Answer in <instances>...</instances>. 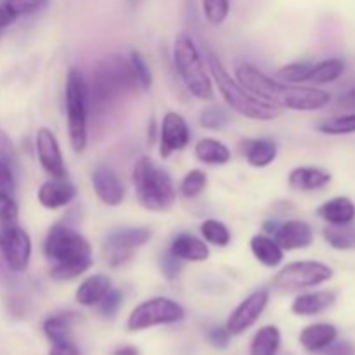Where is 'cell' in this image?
<instances>
[{
	"label": "cell",
	"instance_id": "40",
	"mask_svg": "<svg viewBox=\"0 0 355 355\" xmlns=\"http://www.w3.org/2000/svg\"><path fill=\"white\" fill-rule=\"evenodd\" d=\"M231 2L229 0H203V12L208 23L222 24L229 16Z\"/></svg>",
	"mask_w": 355,
	"mask_h": 355
},
{
	"label": "cell",
	"instance_id": "5",
	"mask_svg": "<svg viewBox=\"0 0 355 355\" xmlns=\"http://www.w3.org/2000/svg\"><path fill=\"white\" fill-rule=\"evenodd\" d=\"M173 62L180 80L194 97L201 101L214 99V83L205 68L201 52L189 35H179L173 42Z\"/></svg>",
	"mask_w": 355,
	"mask_h": 355
},
{
	"label": "cell",
	"instance_id": "18",
	"mask_svg": "<svg viewBox=\"0 0 355 355\" xmlns=\"http://www.w3.org/2000/svg\"><path fill=\"white\" fill-rule=\"evenodd\" d=\"M170 253L180 259L182 262H205L210 257V248L207 241L191 232H182L175 236L170 245Z\"/></svg>",
	"mask_w": 355,
	"mask_h": 355
},
{
	"label": "cell",
	"instance_id": "13",
	"mask_svg": "<svg viewBox=\"0 0 355 355\" xmlns=\"http://www.w3.org/2000/svg\"><path fill=\"white\" fill-rule=\"evenodd\" d=\"M191 141V130L186 118L177 111H168L163 116L159 130V155L168 158L173 153L182 151Z\"/></svg>",
	"mask_w": 355,
	"mask_h": 355
},
{
	"label": "cell",
	"instance_id": "39",
	"mask_svg": "<svg viewBox=\"0 0 355 355\" xmlns=\"http://www.w3.org/2000/svg\"><path fill=\"white\" fill-rule=\"evenodd\" d=\"M17 217H19V208L12 194H0V232L17 225Z\"/></svg>",
	"mask_w": 355,
	"mask_h": 355
},
{
	"label": "cell",
	"instance_id": "1",
	"mask_svg": "<svg viewBox=\"0 0 355 355\" xmlns=\"http://www.w3.org/2000/svg\"><path fill=\"white\" fill-rule=\"evenodd\" d=\"M236 80L259 99L284 110L318 111L331 103V94L326 90L279 82L248 62L236 68Z\"/></svg>",
	"mask_w": 355,
	"mask_h": 355
},
{
	"label": "cell",
	"instance_id": "45",
	"mask_svg": "<svg viewBox=\"0 0 355 355\" xmlns=\"http://www.w3.org/2000/svg\"><path fill=\"white\" fill-rule=\"evenodd\" d=\"M231 333L227 331V328H220V326H215L208 331V342L215 347V349H227L229 342H231Z\"/></svg>",
	"mask_w": 355,
	"mask_h": 355
},
{
	"label": "cell",
	"instance_id": "29",
	"mask_svg": "<svg viewBox=\"0 0 355 355\" xmlns=\"http://www.w3.org/2000/svg\"><path fill=\"white\" fill-rule=\"evenodd\" d=\"M281 347V331L277 326H263L255 333L250 355H276Z\"/></svg>",
	"mask_w": 355,
	"mask_h": 355
},
{
	"label": "cell",
	"instance_id": "27",
	"mask_svg": "<svg viewBox=\"0 0 355 355\" xmlns=\"http://www.w3.org/2000/svg\"><path fill=\"white\" fill-rule=\"evenodd\" d=\"M194 155L205 165H227L231 162V149L217 139L205 137L198 141Z\"/></svg>",
	"mask_w": 355,
	"mask_h": 355
},
{
	"label": "cell",
	"instance_id": "37",
	"mask_svg": "<svg viewBox=\"0 0 355 355\" xmlns=\"http://www.w3.org/2000/svg\"><path fill=\"white\" fill-rule=\"evenodd\" d=\"M128 62L132 66V71H134L135 80L139 83V89L141 90H149L153 85V73L149 64L146 62L144 55L137 51L130 52V58H128Z\"/></svg>",
	"mask_w": 355,
	"mask_h": 355
},
{
	"label": "cell",
	"instance_id": "33",
	"mask_svg": "<svg viewBox=\"0 0 355 355\" xmlns=\"http://www.w3.org/2000/svg\"><path fill=\"white\" fill-rule=\"evenodd\" d=\"M311 71H312L311 62H290V64H284L277 69V78H281L286 83L300 85V83L309 82Z\"/></svg>",
	"mask_w": 355,
	"mask_h": 355
},
{
	"label": "cell",
	"instance_id": "24",
	"mask_svg": "<svg viewBox=\"0 0 355 355\" xmlns=\"http://www.w3.org/2000/svg\"><path fill=\"white\" fill-rule=\"evenodd\" d=\"M80 314L76 312H59V314L49 315L44 321V329L45 336L52 342V345L55 343H66L71 342L73 328L78 322Z\"/></svg>",
	"mask_w": 355,
	"mask_h": 355
},
{
	"label": "cell",
	"instance_id": "46",
	"mask_svg": "<svg viewBox=\"0 0 355 355\" xmlns=\"http://www.w3.org/2000/svg\"><path fill=\"white\" fill-rule=\"evenodd\" d=\"M0 284L6 288H12L16 284V272H12L7 263L6 257H3L2 245H0Z\"/></svg>",
	"mask_w": 355,
	"mask_h": 355
},
{
	"label": "cell",
	"instance_id": "30",
	"mask_svg": "<svg viewBox=\"0 0 355 355\" xmlns=\"http://www.w3.org/2000/svg\"><path fill=\"white\" fill-rule=\"evenodd\" d=\"M345 71V62L338 58L324 59V61L312 64L311 76H309L307 83H314V85H324V83H331L338 80Z\"/></svg>",
	"mask_w": 355,
	"mask_h": 355
},
{
	"label": "cell",
	"instance_id": "22",
	"mask_svg": "<svg viewBox=\"0 0 355 355\" xmlns=\"http://www.w3.org/2000/svg\"><path fill=\"white\" fill-rule=\"evenodd\" d=\"M47 6L49 0H0V31L19 17L40 12Z\"/></svg>",
	"mask_w": 355,
	"mask_h": 355
},
{
	"label": "cell",
	"instance_id": "25",
	"mask_svg": "<svg viewBox=\"0 0 355 355\" xmlns=\"http://www.w3.org/2000/svg\"><path fill=\"white\" fill-rule=\"evenodd\" d=\"M111 288H113L111 279L106 274H92L87 279H83V283L76 290L75 298L83 307H96Z\"/></svg>",
	"mask_w": 355,
	"mask_h": 355
},
{
	"label": "cell",
	"instance_id": "48",
	"mask_svg": "<svg viewBox=\"0 0 355 355\" xmlns=\"http://www.w3.org/2000/svg\"><path fill=\"white\" fill-rule=\"evenodd\" d=\"M49 355H80V350L71 342L55 343V345H52Z\"/></svg>",
	"mask_w": 355,
	"mask_h": 355
},
{
	"label": "cell",
	"instance_id": "9",
	"mask_svg": "<svg viewBox=\"0 0 355 355\" xmlns=\"http://www.w3.org/2000/svg\"><path fill=\"white\" fill-rule=\"evenodd\" d=\"M186 318V311L179 302L168 297H155L139 304L127 321L128 331H144L155 326L175 324Z\"/></svg>",
	"mask_w": 355,
	"mask_h": 355
},
{
	"label": "cell",
	"instance_id": "17",
	"mask_svg": "<svg viewBox=\"0 0 355 355\" xmlns=\"http://www.w3.org/2000/svg\"><path fill=\"white\" fill-rule=\"evenodd\" d=\"M76 196V187L66 179L47 180L38 189V201L47 210H58L71 203Z\"/></svg>",
	"mask_w": 355,
	"mask_h": 355
},
{
	"label": "cell",
	"instance_id": "6",
	"mask_svg": "<svg viewBox=\"0 0 355 355\" xmlns=\"http://www.w3.org/2000/svg\"><path fill=\"white\" fill-rule=\"evenodd\" d=\"M66 123L71 148L82 153L87 146V116H89V85L76 68L66 76Z\"/></svg>",
	"mask_w": 355,
	"mask_h": 355
},
{
	"label": "cell",
	"instance_id": "7",
	"mask_svg": "<svg viewBox=\"0 0 355 355\" xmlns=\"http://www.w3.org/2000/svg\"><path fill=\"white\" fill-rule=\"evenodd\" d=\"M44 253L52 266L92 260L90 243L66 224H54L49 229L44 243Z\"/></svg>",
	"mask_w": 355,
	"mask_h": 355
},
{
	"label": "cell",
	"instance_id": "2",
	"mask_svg": "<svg viewBox=\"0 0 355 355\" xmlns=\"http://www.w3.org/2000/svg\"><path fill=\"white\" fill-rule=\"evenodd\" d=\"M89 85V106L97 116L123 103L127 97L135 96L139 83L135 80L128 59L120 54H107L101 59L92 71Z\"/></svg>",
	"mask_w": 355,
	"mask_h": 355
},
{
	"label": "cell",
	"instance_id": "47",
	"mask_svg": "<svg viewBox=\"0 0 355 355\" xmlns=\"http://www.w3.org/2000/svg\"><path fill=\"white\" fill-rule=\"evenodd\" d=\"M326 355H355V347L349 342L331 343V345L328 347Z\"/></svg>",
	"mask_w": 355,
	"mask_h": 355
},
{
	"label": "cell",
	"instance_id": "49",
	"mask_svg": "<svg viewBox=\"0 0 355 355\" xmlns=\"http://www.w3.org/2000/svg\"><path fill=\"white\" fill-rule=\"evenodd\" d=\"M338 106L345 107V110H355V87L352 90H349L347 94H343L338 99Z\"/></svg>",
	"mask_w": 355,
	"mask_h": 355
},
{
	"label": "cell",
	"instance_id": "21",
	"mask_svg": "<svg viewBox=\"0 0 355 355\" xmlns=\"http://www.w3.org/2000/svg\"><path fill=\"white\" fill-rule=\"evenodd\" d=\"M338 336V329L328 322H318V324H311L300 331V345L304 347L307 352H322L328 349L331 343L336 342Z\"/></svg>",
	"mask_w": 355,
	"mask_h": 355
},
{
	"label": "cell",
	"instance_id": "36",
	"mask_svg": "<svg viewBox=\"0 0 355 355\" xmlns=\"http://www.w3.org/2000/svg\"><path fill=\"white\" fill-rule=\"evenodd\" d=\"M207 173H205L203 170L194 168L184 175L182 182H180V194H182L184 198H189V200L191 198H196L207 189Z\"/></svg>",
	"mask_w": 355,
	"mask_h": 355
},
{
	"label": "cell",
	"instance_id": "42",
	"mask_svg": "<svg viewBox=\"0 0 355 355\" xmlns=\"http://www.w3.org/2000/svg\"><path fill=\"white\" fill-rule=\"evenodd\" d=\"M182 260L177 259L173 253H170V250L166 253H163L162 259H159V267H162V272L165 274L168 279H175L179 276V272L182 270Z\"/></svg>",
	"mask_w": 355,
	"mask_h": 355
},
{
	"label": "cell",
	"instance_id": "31",
	"mask_svg": "<svg viewBox=\"0 0 355 355\" xmlns=\"http://www.w3.org/2000/svg\"><path fill=\"white\" fill-rule=\"evenodd\" d=\"M326 243L331 248L342 250H355V225L345 224V225H326L322 231Z\"/></svg>",
	"mask_w": 355,
	"mask_h": 355
},
{
	"label": "cell",
	"instance_id": "32",
	"mask_svg": "<svg viewBox=\"0 0 355 355\" xmlns=\"http://www.w3.org/2000/svg\"><path fill=\"white\" fill-rule=\"evenodd\" d=\"M200 231L205 241L210 243V245L214 246H220V248L227 246L232 239L231 231L227 229V225L222 224L220 220H215V218L205 220L203 224L200 225Z\"/></svg>",
	"mask_w": 355,
	"mask_h": 355
},
{
	"label": "cell",
	"instance_id": "43",
	"mask_svg": "<svg viewBox=\"0 0 355 355\" xmlns=\"http://www.w3.org/2000/svg\"><path fill=\"white\" fill-rule=\"evenodd\" d=\"M0 159L6 162L7 165L16 168L17 165V156H16V149H14L12 141H10L9 135L0 128Z\"/></svg>",
	"mask_w": 355,
	"mask_h": 355
},
{
	"label": "cell",
	"instance_id": "15",
	"mask_svg": "<svg viewBox=\"0 0 355 355\" xmlns=\"http://www.w3.org/2000/svg\"><path fill=\"white\" fill-rule=\"evenodd\" d=\"M274 239L284 252L305 250L314 243V231L311 224L305 220H286L277 222L272 231Z\"/></svg>",
	"mask_w": 355,
	"mask_h": 355
},
{
	"label": "cell",
	"instance_id": "16",
	"mask_svg": "<svg viewBox=\"0 0 355 355\" xmlns=\"http://www.w3.org/2000/svg\"><path fill=\"white\" fill-rule=\"evenodd\" d=\"M92 186L97 198L107 207H118L125 198L123 184L111 166L99 165L92 172Z\"/></svg>",
	"mask_w": 355,
	"mask_h": 355
},
{
	"label": "cell",
	"instance_id": "20",
	"mask_svg": "<svg viewBox=\"0 0 355 355\" xmlns=\"http://www.w3.org/2000/svg\"><path fill=\"white\" fill-rule=\"evenodd\" d=\"M336 302V293L329 290L321 291H311V293H302L291 304V312L295 315H318L321 312L328 311L333 304Z\"/></svg>",
	"mask_w": 355,
	"mask_h": 355
},
{
	"label": "cell",
	"instance_id": "26",
	"mask_svg": "<svg viewBox=\"0 0 355 355\" xmlns=\"http://www.w3.org/2000/svg\"><path fill=\"white\" fill-rule=\"evenodd\" d=\"M250 248H252L253 257L263 267H269V269L279 266L284 259V250L277 245L276 239L267 234L253 236L252 241H250Z\"/></svg>",
	"mask_w": 355,
	"mask_h": 355
},
{
	"label": "cell",
	"instance_id": "41",
	"mask_svg": "<svg viewBox=\"0 0 355 355\" xmlns=\"http://www.w3.org/2000/svg\"><path fill=\"white\" fill-rule=\"evenodd\" d=\"M121 300H123L121 291L116 290V288H111V290L104 295L103 300L97 304V307H99V312L104 315V318L113 319L114 315L118 314V311H120Z\"/></svg>",
	"mask_w": 355,
	"mask_h": 355
},
{
	"label": "cell",
	"instance_id": "14",
	"mask_svg": "<svg viewBox=\"0 0 355 355\" xmlns=\"http://www.w3.org/2000/svg\"><path fill=\"white\" fill-rule=\"evenodd\" d=\"M37 155L38 162H40L42 168L52 177V179H66V170L64 158H62L61 146H59L58 137L51 128H38L37 132Z\"/></svg>",
	"mask_w": 355,
	"mask_h": 355
},
{
	"label": "cell",
	"instance_id": "52",
	"mask_svg": "<svg viewBox=\"0 0 355 355\" xmlns=\"http://www.w3.org/2000/svg\"><path fill=\"white\" fill-rule=\"evenodd\" d=\"M0 37H2V31H0Z\"/></svg>",
	"mask_w": 355,
	"mask_h": 355
},
{
	"label": "cell",
	"instance_id": "8",
	"mask_svg": "<svg viewBox=\"0 0 355 355\" xmlns=\"http://www.w3.org/2000/svg\"><path fill=\"white\" fill-rule=\"evenodd\" d=\"M333 269L318 260H300L291 262L274 276L272 284L277 291L293 293V291L315 288L319 284L328 283L333 277Z\"/></svg>",
	"mask_w": 355,
	"mask_h": 355
},
{
	"label": "cell",
	"instance_id": "19",
	"mask_svg": "<svg viewBox=\"0 0 355 355\" xmlns=\"http://www.w3.org/2000/svg\"><path fill=\"white\" fill-rule=\"evenodd\" d=\"M331 182V173L315 166H297L288 175V186L293 191H318Z\"/></svg>",
	"mask_w": 355,
	"mask_h": 355
},
{
	"label": "cell",
	"instance_id": "50",
	"mask_svg": "<svg viewBox=\"0 0 355 355\" xmlns=\"http://www.w3.org/2000/svg\"><path fill=\"white\" fill-rule=\"evenodd\" d=\"M114 355H139V350L134 345H123L114 352Z\"/></svg>",
	"mask_w": 355,
	"mask_h": 355
},
{
	"label": "cell",
	"instance_id": "12",
	"mask_svg": "<svg viewBox=\"0 0 355 355\" xmlns=\"http://www.w3.org/2000/svg\"><path fill=\"white\" fill-rule=\"evenodd\" d=\"M0 245H2L3 257L9 263L10 270L16 274L24 272L30 266L31 259V238L24 229L14 227L0 232Z\"/></svg>",
	"mask_w": 355,
	"mask_h": 355
},
{
	"label": "cell",
	"instance_id": "4",
	"mask_svg": "<svg viewBox=\"0 0 355 355\" xmlns=\"http://www.w3.org/2000/svg\"><path fill=\"white\" fill-rule=\"evenodd\" d=\"M208 66L222 97L234 113L257 121H269L279 116V110L276 106L259 99L250 90H246L238 80L229 75L227 69L214 54H208Z\"/></svg>",
	"mask_w": 355,
	"mask_h": 355
},
{
	"label": "cell",
	"instance_id": "35",
	"mask_svg": "<svg viewBox=\"0 0 355 355\" xmlns=\"http://www.w3.org/2000/svg\"><path fill=\"white\" fill-rule=\"evenodd\" d=\"M94 260H85V262H73V263H59V266L51 267V277L58 283H64V281L76 279L78 276H82L83 272L92 267Z\"/></svg>",
	"mask_w": 355,
	"mask_h": 355
},
{
	"label": "cell",
	"instance_id": "28",
	"mask_svg": "<svg viewBox=\"0 0 355 355\" xmlns=\"http://www.w3.org/2000/svg\"><path fill=\"white\" fill-rule=\"evenodd\" d=\"M245 156L253 168H266L277 158V146L270 139H253L246 142Z\"/></svg>",
	"mask_w": 355,
	"mask_h": 355
},
{
	"label": "cell",
	"instance_id": "23",
	"mask_svg": "<svg viewBox=\"0 0 355 355\" xmlns=\"http://www.w3.org/2000/svg\"><path fill=\"white\" fill-rule=\"evenodd\" d=\"M318 215L329 225L352 224L355 218V203L347 196H336L318 208Z\"/></svg>",
	"mask_w": 355,
	"mask_h": 355
},
{
	"label": "cell",
	"instance_id": "10",
	"mask_svg": "<svg viewBox=\"0 0 355 355\" xmlns=\"http://www.w3.org/2000/svg\"><path fill=\"white\" fill-rule=\"evenodd\" d=\"M151 229L148 227H123L106 236L103 245V257L113 269L125 266L132 260L134 253L151 239Z\"/></svg>",
	"mask_w": 355,
	"mask_h": 355
},
{
	"label": "cell",
	"instance_id": "38",
	"mask_svg": "<svg viewBox=\"0 0 355 355\" xmlns=\"http://www.w3.org/2000/svg\"><path fill=\"white\" fill-rule=\"evenodd\" d=\"M200 125L207 130H224L229 125L227 111L220 106L205 107L200 114Z\"/></svg>",
	"mask_w": 355,
	"mask_h": 355
},
{
	"label": "cell",
	"instance_id": "11",
	"mask_svg": "<svg viewBox=\"0 0 355 355\" xmlns=\"http://www.w3.org/2000/svg\"><path fill=\"white\" fill-rule=\"evenodd\" d=\"M270 293L266 288H260V290H255L253 293H250L238 307L232 311V314L229 315L227 319V331L231 333L232 336H238L241 333H245L246 329L252 328L257 321L260 319V315L263 314V311L267 309V304H269Z\"/></svg>",
	"mask_w": 355,
	"mask_h": 355
},
{
	"label": "cell",
	"instance_id": "44",
	"mask_svg": "<svg viewBox=\"0 0 355 355\" xmlns=\"http://www.w3.org/2000/svg\"><path fill=\"white\" fill-rule=\"evenodd\" d=\"M14 187V168L0 159V194H12Z\"/></svg>",
	"mask_w": 355,
	"mask_h": 355
},
{
	"label": "cell",
	"instance_id": "51",
	"mask_svg": "<svg viewBox=\"0 0 355 355\" xmlns=\"http://www.w3.org/2000/svg\"><path fill=\"white\" fill-rule=\"evenodd\" d=\"M128 2H130V6H132V7H135V6H137L139 2H141V0H128Z\"/></svg>",
	"mask_w": 355,
	"mask_h": 355
},
{
	"label": "cell",
	"instance_id": "3",
	"mask_svg": "<svg viewBox=\"0 0 355 355\" xmlns=\"http://www.w3.org/2000/svg\"><path fill=\"white\" fill-rule=\"evenodd\" d=\"M135 194L142 208L149 211H168L173 207L177 198L175 186L165 168L156 165L149 156L137 159L132 172Z\"/></svg>",
	"mask_w": 355,
	"mask_h": 355
},
{
	"label": "cell",
	"instance_id": "34",
	"mask_svg": "<svg viewBox=\"0 0 355 355\" xmlns=\"http://www.w3.org/2000/svg\"><path fill=\"white\" fill-rule=\"evenodd\" d=\"M318 130L326 135H347L355 132V111L349 114H342V116L331 118L322 123L318 125Z\"/></svg>",
	"mask_w": 355,
	"mask_h": 355
}]
</instances>
